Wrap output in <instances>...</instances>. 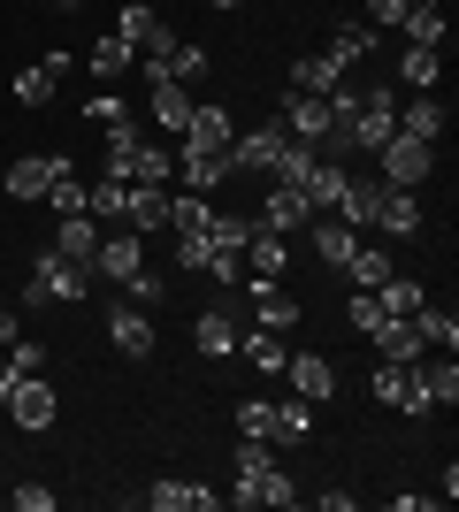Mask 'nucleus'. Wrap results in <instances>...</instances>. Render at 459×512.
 Returning a JSON list of instances; mask_svg holds the SVG:
<instances>
[{"mask_svg":"<svg viewBox=\"0 0 459 512\" xmlns=\"http://www.w3.org/2000/svg\"><path fill=\"white\" fill-rule=\"evenodd\" d=\"M62 169H77L69 153H23L16 169H8V192H0V199H46V184H54Z\"/></svg>","mask_w":459,"mask_h":512,"instance_id":"ddd939ff","label":"nucleus"},{"mask_svg":"<svg viewBox=\"0 0 459 512\" xmlns=\"http://www.w3.org/2000/svg\"><path fill=\"white\" fill-rule=\"evenodd\" d=\"M123 291H131V306H161V299H169V283L153 276V268H138V276L123 283Z\"/></svg>","mask_w":459,"mask_h":512,"instance_id":"8fccbe9b","label":"nucleus"},{"mask_svg":"<svg viewBox=\"0 0 459 512\" xmlns=\"http://www.w3.org/2000/svg\"><path fill=\"white\" fill-rule=\"evenodd\" d=\"M398 107H406V92H398V85H368V92H360V115H352V153H360V146H383V138H398Z\"/></svg>","mask_w":459,"mask_h":512,"instance_id":"f03ea898","label":"nucleus"},{"mask_svg":"<svg viewBox=\"0 0 459 512\" xmlns=\"http://www.w3.org/2000/svg\"><path fill=\"white\" fill-rule=\"evenodd\" d=\"M238 352L261 367V375H284V360H291V352H284V329H238Z\"/></svg>","mask_w":459,"mask_h":512,"instance_id":"c756f323","label":"nucleus"},{"mask_svg":"<svg viewBox=\"0 0 459 512\" xmlns=\"http://www.w3.org/2000/svg\"><path fill=\"white\" fill-rule=\"evenodd\" d=\"M230 138H238V115H230V107H215V100H199V107H192V123H184V146L222 153Z\"/></svg>","mask_w":459,"mask_h":512,"instance_id":"a211bd4d","label":"nucleus"},{"mask_svg":"<svg viewBox=\"0 0 459 512\" xmlns=\"http://www.w3.org/2000/svg\"><path fill=\"white\" fill-rule=\"evenodd\" d=\"M398 130L421 138V146H437V138H444V100H437V92H414V100L398 107Z\"/></svg>","mask_w":459,"mask_h":512,"instance_id":"5701e85b","label":"nucleus"},{"mask_svg":"<svg viewBox=\"0 0 459 512\" xmlns=\"http://www.w3.org/2000/svg\"><path fill=\"white\" fill-rule=\"evenodd\" d=\"M375 352H383V360H421L429 344H421L414 321H391V314H383V329H375Z\"/></svg>","mask_w":459,"mask_h":512,"instance_id":"2f4dec72","label":"nucleus"},{"mask_svg":"<svg viewBox=\"0 0 459 512\" xmlns=\"http://www.w3.org/2000/svg\"><path fill=\"white\" fill-rule=\"evenodd\" d=\"M284 123H253V130H238V138H230V169H245V176H276V161H284Z\"/></svg>","mask_w":459,"mask_h":512,"instance_id":"20e7f679","label":"nucleus"},{"mask_svg":"<svg viewBox=\"0 0 459 512\" xmlns=\"http://www.w3.org/2000/svg\"><path fill=\"white\" fill-rule=\"evenodd\" d=\"M414 375H421V390H429V406H452V398H459V367H452V352H444L437 367H421V360H414Z\"/></svg>","mask_w":459,"mask_h":512,"instance_id":"a19ab883","label":"nucleus"},{"mask_svg":"<svg viewBox=\"0 0 459 512\" xmlns=\"http://www.w3.org/2000/svg\"><path fill=\"white\" fill-rule=\"evenodd\" d=\"M108 337H115L123 360H153V321L138 306H108Z\"/></svg>","mask_w":459,"mask_h":512,"instance_id":"6ab92c4d","label":"nucleus"},{"mask_svg":"<svg viewBox=\"0 0 459 512\" xmlns=\"http://www.w3.org/2000/svg\"><path fill=\"white\" fill-rule=\"evenodd\" d=\"M138 497H146L153 512H215L222 505V497L207 490V482H192V474H161V482H146Z\"/></svg>","mask_w":459,"mask_h":512,"instance_id":"1a4fd4ad","label":"nucleus"},{"mask_svg":"<svg viewBox=\"0 0 459 512\" xmlns=\"http://www.w3.org/2000/svg\"><path fill=\"white\" fill-rule=\"evenodd\" d=\"M284 375H291V398H306V406L337 398V367H329L322 352H291V360H284Z\"/></svg>","mask_w":459,"mask_h":512,"instance_id":"4468645a","label":"nucleus"},{"mask_svg":"<svg viewBox=\"0 0 459 512\" xmlns=\"http://www.w3.org/2000/svg\"><path fill=\"white\" fill-rule=\"evenodd\" d=\"M230 505H245V512H261V505H299V482H291L276 459L268 467H253V474H238V490H230Z\"/></svg>","mask_w":459,"mask_h":512,"instance_id":"6e6552de","label":"nucleus"},{"mask_svg":"<svg viewBox=\"0 0 459 512\" xmlns=\"http://www.w3.org/2000/svg\"><path fill=\"white\" fill-rule=\"evenodd\" d=\"M414 329H421V344H437V352H452V344H459V321H452V314H444V306H429V299H421V314H414Z\"/></svg>","mask_w":459,"mask_h":512,"instance_id":"79ce46f5","label":"nucleus"},{"mask_svg":"<svg viewBox=\"0 0 459 512\" xmlns=\"http://www.w3.org/2000/svg\"><path fill=\"white\" fill-rule=\"evenodd\" d=\"M360 23H375V31H398L406 23V0H368V16Z\"/></svg>","mask_w":459,"mask_h":512,"instance_id":"3c124183","label":"nucleus"},{"mask_svg":"<svg viewBox=\"0 0 459 512\" xmlns=\"http://www.w3.org/2000/svg\"><path fill=\"white\" fill-rule=\"evenodd\" d=\"M153 31H161V16H153L146 0H131V8H123V16H115V39H131V46H146Z\"/></svg>","mask_w":459,"mask_h":512,"instance_id":"c03bdc74","label":"nucleus"},{"mask_svg":"<svg viewBox=\"0 0 459 512\" xmlns=\"http://www.w3.org/2000/svg\"><path fill=\"white\" fill-rule=\"evenodd\" d=\"M146 100H153V123L161 130H176V138H184V123H192V85H146Z\"/></svg>","mask_w":459,"mask_h":512,"instance_id":"c85d7f7f","label":"nucleus"},{"mask_svg":"<svg viewBox=\"0 0 459 512\" xmlns=\"http://www.w3.org/2000/svg\"><path fill=\"white\" fill-rule=\"evenodd\" d=\"M138 268H146V237H138V230H108V237H100V253H92V276L131 283Z\"/></svg>","mask_w":459,"mask_h":512,"instance_id":"9d476101","label":"nucleus"},{"mask_svg":"<svg viewBox=\"0 0 459 512\" xmlns=\"http://www.w3.org/2000/svg\"><path fill=\"white\" fill-rule=\"evenodd\" d=\"M421 299H429V291H421L414 276H391V283H375V306H383L391 321H414V314H421Z\"/></svg>","mask_w":459,"mask_h":512,"instance_id":"7c9ffc66","label":"nucleus"},{"mask_svg":"<svg viewBox=\"0 0 459 512\" xmlns=\"http://www.w3.org/2000/svg\"><path fill=\"white\" fill-rule=\"evenodd\" d=\"M238 428L268 444V436H276V398H245V406H238Z\"/></svg>","mask_w":459,"mask_h":512,"instance_id":"de8ad7c7","label":"nucleus"},{"mask_svg":"<svg viewBox=\"0 0 459 512\" xmlns=\"http://www.w3.org/2000/svg\"><path fill=\"white\" fill-rule=\"evenodd\" d=\"M0 192H8V169H0Z\"/></svg>","mask_w":459,"mask_h":512,"instance_id":"bf43d9fd","label":"nucleus"},{"mask_svg":"<svg viewBox=\"0 0 459 512\" xmlns=\"http://www.w3.org/2000/svg\"><path fill=\"white\" fill-rule=\"evenodd\" d=\"M69 69H77V54H69V46H46L39 62H23V69H16V107H46L54 92H62Z\"/></svg>","mask_w":459,"mask_h":512,"instance_id":"423d86ee","label":"nucleus"},{"mask_svg":"<svg viewBox=\"0 0 459 512\" xmlns=\"http://www.w3.org/2000/svg\"><path fill=\"white\" fill-rule=\"evenodd\" d=\"M375 199H383V184H360V176H352L345 199H337V222H352V230H375Z\"/></svg>","mask_w":459,"mask_h":512,"instance_id":"f704fd0d","label":"nucleus"},{"mask_svg":"<svg viewBox=\"0 0 459 512\" xmlns=\"http://www.w3.org/2000/svg\"><path fill=\"white\" fill-rule=\"evenodd\" d=\"M437 77H444V46H406L398 54V85L406 92H437Z\"/></svg>","mask_w":459,"mask_h":512,"instance_id":"393cba45","label":"nucleus"},{"mask_svg":"<svg viewBox=\"0 0 459 512\" xmlns=\"http://www.w3.org/2000/svg\"><path fill=\"white\" fill-rule=\"evenodd\" d=\"M176 176V153L169 146H153V138H138V153H131V184H169Z\"/></svg>","mask_w":459,"mask_h":512,"instance_id":"e433bc0d","label":"nucleus"},{"mask_svg":"<svg viewBox=\"0 0 459 512\" xmlns=\"http://www.w3.org/2000/svg\"><path fill=\"white\" fill-rule=\"evenodd\" d=\"M123 230H138V237L169 230V184H131L123 192Z\"/></svg>","mask_w":459,"mask_h":512,"instance_id":"2eb2a0df","label":"nucleus"},{"mask_svg":"<svg viewBox=\"0 0 459 512\" xmlns=\"http://www.w3.org/2000/svg\"><path fill=\"white\" fill-rule=\"evenodd\" d=\"M85 69L100 77V85H115V77H131V69H138V46H131V39H115V31H108V39H92Z\"/></svg>","mask_w":459,"mask_h":512,"instance_id":"b1692460","label":"nucleus"},{"mask_svg":"<svg viewBox=\"0 0 459 512\" xmlns=\"http://www.w3.org/2000/svg\"><path fill=\"white\" fill-rule=\"evenodd\" d=\"M368 390H375V398H383V406H398V413H429V390H421L414 360H375Z\"/></svg>","mask_w":459,"mask_h":512,"instance_id":"0eeeda50","label":"nucleus"},{"mask_svg":"<svg viewBox=\"0 0 459 512\" xmlns=\"http://www.w3.org/2000/svg\"><path fill=\"white\" fill-rule=\"evenodd\" d=\"M8 413H16V428H54V413H62V390L46 383V375H23V383L8 390Z\"/></svg>","mask_w":459,"mask_h":512,"instance_id":"9b49d317","label":"nucleus"},{"mask_svg":"<svg viewBox=\"0 0 459 512\" xmlns=\"http://www.w3.org/2000/svg\"><path fill=\"white\" fill-rule=\"evenodd\" d=\"M276 123H284V138H306L314 153H322V138H329V130H345L337 115H329V100H322V92H284Z\"/></svg>","mask_w":459,"mask_h":512,"instance_id":"39448f33","label":"nucleus"},{"mask_svg":"<svg viewBox=\"0 0 459 512\" xmlns=\"http://www.w3.org/2000/svg\"><path fill=\"white\" fill-rule=\"evenodd\" d=\"M8 360H16V367H23V375H39V367H46V344H31V337H16V344H8Z\"/></svg>","mask_w":459,"mask_h":512,"instance_id":"603ef678","label":"nucleus"},{"mask_svg":"<svg viewBox=\"0 0 459 512\" xmlns=\"http://www.w3.org/2000/svg\"><path fill=\"white\" fill-rule=\"evenodd\" d=\"M0 344H16V314L8 306H0Z\"/></svg>","mask_w":459,"mask_h":512,"instance_id":"6e6d98bb","label":"nucleus"},{"mask_svg":"<svg viewBox=\"0 0 459 512\" xmlns=\"http://www.w3.org/2000/svg\"><path fill=\"white\" fill-rule=\"evenodd\" d=\"M192 344L207 352V360H230V352H238V321L222 314V306H207V314L192 321Z\"/></svg>","mask_w":459,"mask_h":512,"instance_id":"bb28decb","label":"nucleus"},{"mask_svg":"<svg viewBox=\"0 0 459 512\" xmlns=\"http://www.w3.org/2000/svg\"><path fill=\"white\" fill-rule=\"evenodd\" d=\"M314 245H322V268H337V276H345V260L360 253V230H352V222H337V214H314Z\"/></svg>","mask_w":459,"mask_h":512,"instance_id":"cd10ccee","label":"nucleus"},{"mask_svg":"<svg viewBox=\"0 0 459 512\" xmlns=\"http://www.w3.org/2000/svg\"><path fill=\"white\" fill-rule=\"evenodd\" d=\"M284 268H291L284 237H276V230H261V222H253V237H245V283H284Z\"/></svg>","mask_w":459,"mask_h":512,"instance_id":"f3484780","label":"nucleus"},{"mask_svg":"<svg viewBox=\"0 0 459 512\" xmlns=\"http://www.w3.org/2000/svg\"><path fill=\"white\" fill-rule=\"evenodd\" d=\"M329 85H345V62H337V54H306V62L291 69V92H329Z\"/></svg>","mask_w":459,"mask_h":512,"instance_id":"473e14b6","label":"nucleus"},{"mask_svg":"<svg viewBox=\"0 0 459 512\" xmlns=\"http://www.w3.org/2000/svg\"><path fill=\"white\" fill-rule=\"evenodd\" d=\"M345 184H352V176H345V161H314V169L299 176V192H306V207H314V214H337Z\"/></svg>","mask_w":459,"mask_h":512,"instance_id":"412c9836","label":"nucleus"},{"mask_svg":"<svg viewBox=\"0 0 459 512\" xmlns=\"http://www.w3.org/2000/svg\"><path fill=\"white\" fill-rule=\"evenodd\" d=\"M207 8H245V0H207Z\"/></svg>","mask_w":459,"mask_h":512,"instance_id":"13d9d810","label":"nucleus"},{"mask_svg":"<svg viewBox=\"0 0 459 512\" xmlns=\"http://www.w3.org/2000/svg\"><path fill=\"white\" fill-rule=\"evenodd\" d=\"M253 306H261V329H291L299 321V299H291L284 283H253Z\"/></svg>","mask_w":459,"mask_h":512,"instance_id":"c9c22d12","label":"nucleus"},{"mask_svg":"<svg viewBox=\"0 0 459 512\" xmlns=\"http://www.w3.org/2000/svg\"><path fill=\"white\" fill-rule=\"evenodd\" d=\"M375 230L414 237V230H421V192H398V184H383V199H375Z\"/></svg>","mask_w":459,"mask_h":512,"instance_id":"4be33fe9","label":"nucleus"},{"mask_svg":"<svg viewBox=\"0 0 459 512\" xmlns=\"http://www.w3.org/2000/svg\"><path fill=\"white\" fill-rule=\"evenodd\" d=\"M306 222H314V207H306L299 184H268V199H261V230L291 237V230H306Z\"/></svg>","mask_w":459,"mask_h":512,"instance_id":"dca6fc26","label":"nucleus"},{"mask_svg":"<svg viewBox=\"0 0 459 512\" xmlns=\"http://www.w3.org/2000/svg\"><path fill=\"white\" fill-rule=\"evenodd\" d=\"M16 383H23V367L8 360V367H0V406H8V390H16Z\"/></svg>","mask_w":459,"mask_h":512,"instance_id":"5fc2aeb1","label":"nucleus"},{"mask_svg":"<svg viewBox=\"0 0 459 512\" xmlns=\"http://www.w3.org/2000/svg\"><path fill=\"white\" fill-rule=\"evenodd\" d=\"M46 207H54V214H85V184H77V169H62L54 184H46Z\"/></svg>","mask_w":459,"mask_h":512,"instance_id":"49530a36","label":"nucleus"},{"mask_svg":"<svg viewBox=\"0 0 459 512\" xmlns=\"http://www.w3.org/2000/svg\"><path fill=\"white\" fill-rule=\"evenodd\" d=\"M123 192H131L123 176H100V184H85V214L100 222V230H108V222H123Z\"/></svg>","mask_w":459,"mask_h":512,"instance_id":"72a5a7b5","label":"nucleus"},{"mask_svg":"<svg viewBox=\"0 0 459 512\" xmlns=\"http://www.w3.org/2000/svg\"><path fill=\"white\" fill-rule=\"evenodd\" d=\"M306 436H314V406H306V398H284V406H276V436H268V444H306Z\"/></svg>","mask_w":459,"mask_h":512,"instance_id":"ea45409f","label":"nucleus"},{"mask_svg":"<svg viewBox=\"0 0 459 512\" xmlns=\"http://www.w3.org/2000/svg\"><path fill=\"white\" fill-rule=\"evenodd\" d=\"M375 39H383L375 23H337V39H329V54H337V62H360V54H375Z\"/></svg>","mask_w":459,"mask_h":512,"instance_id":"37998d69","label":"nucleus"},{"mask_svg":"<svg viewBox=\"0 0 459 512\" xmlns=\"http://www.w3.org/2000/svg\"><path fill=\"white\" fill-rule=\"evenodd\" d=\"M16 505H23V512H54V490H39V482H23V490H16Z\"/></svg>","mask_w":459,"mask_h":512,"instance_id":"864d4df0","label":"nucleus"},{"mask_svg":"<svg viewBox=\"0 0 459 512\" xmlns=\"http://www.w3.org/2000/svg\"><path fill=\"white\" fill-rule=\"evenodd\" d=\"M100 222H92V214H54V253H69V260H85L92 268V253H100Z\"/></svg>","mask_w":459,"mask_h":512,"instance_id":"aec40b11","label":"nucleus"},{"mask_svg":"<svg viewBox=\"0 0 459 512\" xmlns=\"http://www.w3.org/2000/svg\"><path fill=\"white\" fill-rule=\"evenodd\" d=\"M398 31H406V46H444V39H452L444 8H406V23H398Z\"/></svg>","mask_w":459,"mask_h":512,"instance_id":"58836bf2","label":"nucleus"},{"mask_svg":"<svg viewBox=\"0 0 459 512\" xmlns=\"http://www.w3.org/2000/svg\"><path fill=\"white\" fill-rule=\"evenodd\" d=\"M375 161H383V184H398V192H421L429 184V161H437V146H421V138H383L375 146Z\"/></svg>","mask_w":459,"mask_h":512,"instance_id":"7ed1b4c3","label":"nucleus"},{"mask_svg":"<svg viewBox=\"0 0 459 512\" xmlns=\"http://www.w3.org/2000/svg\"><path fill=\"white\" fill-rule=\"evenodd\" d=\"M176 176H184L192 192H215L222 176H230V153H199V146H176Z\"/></svg>","mask_w":459,"mask_h":512,"instance_id":"a878e982","label":"nucleus"},{"mask_svg":"<svg viewBox=\"0 0 459 512\" xmlns=\"http://www.w3.org/2000/svg\"><path fill=\"white\" fill-rule=\"evenodd\" d=\"M39 8H77V0H39Z\"/></svg>","mask_w":459,"mask_h":512,"instance_id":"4d7b16f0","label":"nucleus"},{"mask_svg":"<svg viewBox=\"0 0 459 512\" xmlns=\"http://www.w3.org/2000/svg\"><path fill=\"white\" fill-rule=\"evenodd\" d=\"M138 69H146V85H192V77H207L215 62H207V46H184V39H176L169 54H146Z\"/></svg>","mask_w":459,"mask_h":512,"instance_id":"f8f14e48","label":"nucleus"},{"mask_svg":"<svg viewBox=\"0 0 459 512\" xmlns=\"http://www.w3.org/2000/svg\"><path fill=\"white\" fill-rule=\"evenodd\" d=\"M85 291H92V268H85V260H69V253H54V245L31 260V283H23V299H31V306H85Z\"/></svg>","mask_w":459,"mask_h":512,"instance_id":"f257e3e1","label":"nucleus"},{"mask_svg":"<svg viewBox=\"0 0 459 512\" xmlns=\"http://www.w3.org/2000/svg\"><path fill=\"white\" fill-rule=\"evenodd\" d=\"M352 329H360V337H375V329H383V306H375V291H352Z\"/></svg>","mask_w":459,"mask_h":512,"instance_id":"09e8293b","label":"nucleus"},{"mask_svg":"<svg viewBox=\"0 0 459 512\" xmlns=\"http://www.w3.org/2000/svg\"><path fill=\"white\" fill-rule=\"evenodd\" d=\"M85 123H100V130H123V123H131L123 92H92V100H85Z\"/></svg>","mask_w":459,"mask_h":512,"instance_id":"a18cd8bd","label":"nucleus"},{"mask_svg":"<svg viewBox=\"0 0 459 512\" xmlns=\"http://www.w3.org/2000/svg\"><path fill=\"white\" fill-rule=\"evenodd\" d=\"M345 276H352V291H375V283H391V253H383V245H360V253L345 260Z\"/></svg>","mask_w":459,"mask_h":512,"instance_id":"4c0bfd02","label":"nucleus"}]
</instances>
